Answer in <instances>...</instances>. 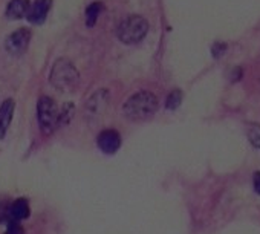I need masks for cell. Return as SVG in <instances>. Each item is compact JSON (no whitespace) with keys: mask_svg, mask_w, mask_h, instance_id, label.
Returning <instances> with one entry per match:
<instances>
[{"mask_svg":"<svg viewBox=\"0 0 260 234\" xmlns=\"http://www.w3.org/2000/svg\"><path fill=\"white\" fill-rule=\"evenodd\" d=\"M181 103H182V92H181L179 89L172 90V92L167 95V98H166V107H167L169 110L178 109Z\"/></svg>","mask_w":260,"mask_h":234,"instance_id":"cell-13","label":"cell"},{"mask_svg":"<svg viewBox=\"0 0 260 234\" xmlns=\"http://www.w3.org/2000/svg\"><path fill=\"white\" fill-rule=\"evenodd\" d=\"M254 190H255V193L260 194V172H257L254 175Z\"/></svg>","mask_w":260,"mask_h":234,"instance_id":"cell-16","label":"cell"},{"mask_svg":"<svg viewBox=\"0 0 260 234\" xmlns=\"http://www.w3.org/2000/svg\"><path fill=\"white\" fill-rule=\"evenodd\" d=\"M51 7H52V0H34L29 5L26 19L34 25H42L46 20Z\"/></svg>","mask_w":260,"mask_h":234,"instance_id":"cell-7","label":"cell"},{"mask_svg":"<svg viewBox=\"0 0 260 234\" xmlns=\"http://www.w3.org/2000/svg\"><path fill=\"white\" fill-rule=\"evenodd\" d=\"M103 4L101 2H92L87 8H86V26L87 28H93L103 13Z\"/></svg>","mask_w":260,"mask_h":234,"instance_id":"cell-11","label":"cell"},{"mask_svg":"<svg viewBox=\"0 0 260 234\" xmlns=\"http://www.w3.org/2000/svg\"><path fill=\"white\" fill-rule=\"evenodd\" d=\"M159 107V101L155 93L149 90H141L130 96L122 107L125 118L130 121H144L149 120L156 113Z\"/></svg>","mask_w":260,"mask_h":234,"instance_id":"cell-1","label":"cell"},{"mask_svg":"<svg viewBox=\"0 0 260 234\" xmlns=\"http://www.w3.org/2000/svg\"><path fill=\"white\" fill-rule=\"evenodd\" d=\"M49 80L55 89H58L61 92H71L78 86L80 74L71 60L58 58L52 66V71L49 74Z\"/></svg>","mask_w":260,"mask_h":234,"instance_id":"cell-2","label":"cell"},{"mask_svg":"<svg viewBox=\"0 0 260 234\" xmlns=\"http://www.w3.org/2000/svg\"><path fill=\"white\" fill-rule=\"evenodd\" d=\"M5 234H23V228H22V225L16 220H11L10 223H8V228H7V232Z\"/></svg>","mask_w":260,"mask_h":234,"instance_id":"cell-14","label":"cell"},{"mask_svg":"<svg viewBox=\"0 0 260 234\" xmlns=\"http://www.w3.org/2000/svg\"><path fill=\"white\" fill-rule=\"evenodd\" d=\"M58 107L51 96H40L37 103V120L42 130L49 135L58 127Z\"/></svg>","mask_w":260,"mask_h":234,"instance_id":"cell-4","label":"cell"},{"mask_svg":"<svg viewBox=\"0 0 260 234\" xmlns=\"http://www.w3.org/2000/svg\"><path fill=\"white\" fill-rule=\"evenodd\" d=\"M149 32V22L141 16H128L118 26V39L125 45L140 43Z\"/></svg>","mask_w":260,"mask_h":234,"instance_id":"cell-3","label":"cell"},{"mask_svg":"<svg viewBox=\"0 0 260 234\" xmlns=\"http://www.w3.org/2000/svg\"><path fill=\"white\" fill-rule=\"evenodd\" d=\"M225 49H226V45L217 42L216 45H213V55H214V57H220V55L225 52Z\"/></svg>","mask_w":260,"mask_h":234,"instance_id":"cell-15","label":"cell"},{"mask_svg":"<svg viewBox=\"0 0 260 234\" xmlns=\"http://www.w3.org/2000/svg\"><path fill=\"white\" fill-rule=\"evenodd\" d=\"M246 135H248L249 143H251L254 147L260 149V124H257V123L248 124V127H246Z\"/></svg>","mask_w":260,"mask_h":234,"instance_id":"cell-12","label":"cell"},{"mask_svg":"<svg viewBox=\"0 0 260 234\" xmlns=\"http://www.w3.org/2000/svg\"><path fill=\"white\" fill-rule=\"evenodd\" d=\"M29 0H10L5 14L8 19H23L29 11Z\"/></svg>","mask_w":260,"mask_h":234,"instance_id":"cell-9","label":"cell"},{"mask_svg":"<svg viewBox=\"0 0 260 234\" xmlns=\"http://www.w3.org/2000/svg\"><path fill=\"white\" fill-rule=\"evenodd\" d=\"M96 146L103 153L113 155L121 147V135L115 129H106L98 135Z\"/></svg>","mask_w":260,"mask_h":234,"instance_id":"cell-6","label":"cell"},{"mask_svg":"<svg viewBox=\"0 0 260 234\" xmlns=\"http://www.w3.org/2000/svg\"><path fill=\"white\" fill-rule=\"evenodd\" d=\"M31 31L28 28H20L17 31H14L8 39H7V43H5V48L10 54L13 55H22L28 46H29V42H31Z\"/></svg>","mask_w":260,"mask_h":234,"instance_id":"cell-5","label":"cell"},{"mask_svg":"<svg viewBox=\"0 0 260 234\" xmlns=\"http://www.w3.org/2000/svg\"><path fill=\"white\" fill-rule=\"evenodd\" d=\"M14 110H16V103L11 98L5 99L2 104H0V140L7 135V132L11 126Z\"/></svg>","mask_w":260,"mask_h":234,"instance_id":"cell-8","label":"cell"},{"mask_svg":"<svg viewBox=\"0 0 260 234\" xmlns=\"http://www.w3.org/2000/svg\"><path fill=\"white\" fill-rule=\"evenodd\" d=\"M29 213H31V208H29V204L25 197H20L17 200L13 202V205L10 207V214L13 217V220H23V219H28L29 217Z\"/></svg>","mask_w":260,"mask_h":234,"instance_id":"cell-10","label":"cell"}]
</instances>
